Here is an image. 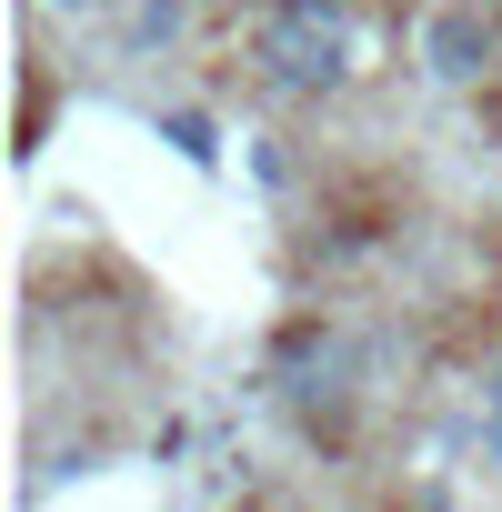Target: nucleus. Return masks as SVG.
<instances>
[{
	"instance_id": "obj_2",
	"label": "nucleus",
	"mask_w": 502,
	"mask_h": 512,
	"mask_svg": "<svg viewBox=\"0 0 502 512\" xmlns=\"http://www.w3.org/2000/svg\"><path fill=\"white\" fill-rule=\"evenodd\" d=\"M292 402H302L312 432H342V412H352V352H342L332 332H322V342H312V332L292 342Z\"/></svg>"
},
{
	"instance_id": "obj_5",
	"label": "nucleus",
	"mask_w": 502,
	"mask_h": 512,
	"mask_svg": "<svg viewBox=\"0 0 502 512\" xmlns=\"http://www.w3.org/2000/svg\"><path fill=\"white\" fill-rule=\"evenodd\" d=\"M61 11H91V0H61Z\"/></svg>"
},
{
	"instance_id": "obj_1",
	"label": "nucleus",
	"mask_w": 502,
	"mask_h": 512,
	"mask_svg": "<svg viewBox=\"0 0 502 512\" xmlns=\"http://www.w3.org/2000/svg\"><path fill=\"white\" fill-rule=\"evenodd\" d=\"M342 11L332 0H272L262 21H251V71H262L272 91H292V101H322L332 81H342Z\"/></svg>"
},
{
	"instance_id": "obj_4",
	"label": "nucleus",
	"mask_w": 502,
	"mask_h": 512,
	"mask_svg": "<svg viewBox=\"0 0 502 512\" xmlns=\"http://www.w3.org/2000/svg\"><path fill=\"white\" fill-rule=\"evenodd\" d=\"M181 31V0H141V41H171Z\"/></svg>"
},
{
	"instance_id": "obj_6",
	"label": "nucleus",
	"mask_w": 502,
	"mask_h": 512,
	"mask_svg": "<svg viewBox=\"0 0 502 512\" xmlns=\"http://www.w3.org/2000/svg\"><path fill=\"white\" fill-rule=\"evenodd\" d=\"M262 11H272V0H262Z\"/></svg>"
},
{
	"instance_id": "obj_3",
	"label": "nucleus",
	"mask_w": 502,
	"mask_h": 512,
	"mask_svg": "<svg viewBox=\"0 0 502 512\" xmlns=\"http://www.w3.org/2000/svg\"><path fill=\"white\" fill-rule=\"evenodd\" d=\"M492 21H482V0H452V11H432L422 21V61H432V81H482L492 71Z\"/></svg>"
}]
</instances>
